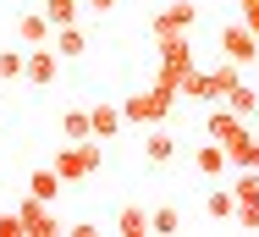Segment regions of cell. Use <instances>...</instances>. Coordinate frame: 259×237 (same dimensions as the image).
Instances as JSON below:
<instances>
[{"label": "cell", "instance_id": "44dd1931", "mask_svg": "<svg viewBox=\"0 0 259 237\" xmlns=\"http://www.w3.org/2000/svg\"><path fill=\"white\" fill-rule=\"evenodd\" d=\"M209 83H215V99H221L226 89H237V83H243V66H237V61H215V72H209Z\"/></svg>", "mask_w": 259, "mask_h": 237}, {"label": "cell", "instance_id": "7a4b0ae2", "mask_svg": "<svg viewBox=\"0 0 259 237\" xmlns=\"http://www.w3.org/2000/svg\"><path fill=\"white\" fill-rule=\"evenodd\" d=\"M94 171H100V138L61 143V154H55V177L61 182H89Z\"/></svg>", "mask_w": 259, "mask_h": 237}, {"label": "cell", "instance_id": "30bf717a", "mask_svg": "<svg viewBox=\"0 0 259 237\" xmlns=\"http://www.w3.org/2000/svg\"><path fill=\"white\" fill-rule=\"evenodd\" d=\"M144 160H149V166H171V160H177V138L165 133V122L149 127V138H144Z\"/></svg>", "mask_w": 259, "mask_h": 237}, {"label": "cell", "instance_id": "7c38bea8", "mask_svg": "<svg viewBox=\"0 0 259 237\" xmlns=\"http://www.w3.org/2000/svg\"><path fill=\"white\" fill-rule=\"evenodd\" d=\"M193 171H199V177H226V171H232V166H226V149L215 138L199 143V149H193Z\"/></svg>", "mask_w": 259, "mask_h": 237}, {"label": "cell", "instance_id": "83f0119b", "mask_svg": "<svg viewBox=\"0 0 259 237\" xmlns=\"http://www.w3.org/2000/svg\"><path fill=\"white\" fill-rule=\"evenodd\" d=\"M254 143H259V122H254Z\"/></svg>", "mask_w": 259, "mask_h": 237}, {"label": "cell", "instance_id": "9c48e42d", "mask_svg": "<svg viewBox=\"0 0 259 237\" xmlns=\"http://www.w3.org/2000/svg\"><path fill=\"white\" fill-rule=\"evenodd\" d=\"M121 127H127V116H121V105H110V99H105V105H89V133H94V138H116V133H121Z\"/></svg>", "mask_w": 259, "mask_h": 237}, {"label": "cell", "instance_id": "2e32d148", "mask_svg": "<svg viewBox=\"0 0 259 237\" xmlns=\"http://www.w3.org/2000/svg\"><path fill=\"white\" fill-rule=\"evenodd\" d=\"M204 215H209V221H221V226H226V221L237 215V193H232V188H215V193L204 199Z\"/></svg>", "mask_w": 259, "mask_h": 237}, {"label": "cell", "instance_id": "3957f363", "mask_svg": "<svg viewBox=\"0 0 259 237\" xmlns=\"http://www.w3.org/2000/svg\"><path fill=\"white\" fill-rule=\"evenodd\" d=\"M188 72H193V45H188V33H177V39H160V66H155V83L177 89Z\"/></svg>", "mask_w": 259, "mask_h": 237}, {"label": "cell", "instance_id": "8fae6325", "mask_svg": "<svg viewBox=\"0 0 259 237\" xmlns=\"http://www.w3.org/2000/svg\"><path fill=\"white\" fill-rule=\"evenodd\" d=\"M50 22H45V11H22L17 17V39H22V50H33V45H50Z\"/></svg>", "mask_w": 259, "mask_h": 237}, {"label": "cell", "instance_id": "4316f807", "mask_svg": "<svg viewBox=\"0 0 259 237\" xmlns=\"http://www.w3.org/2000/svg\"><path fill=\"white\" fill-rule=\"evenodd\" d=\"M83 11H116V0H83Z\"/></svg>", "mask_w": 259, "mask_h": 237}, {"label": "cell", "instance_id": "7402d4cb", "mask_svg": "<svg viewBox=\"0 0 259 237\" xmlns=\"http://www.w3.org/2000/svg\"><path fill=\"white\" fill-rule=\"evenodd\" d=\"M149 232H160V237H177V232H182V215H177L171 204H160V210H149Z\"/></svg>", "mask_w": 259, "mask_h": 237}, {"label": "cell", "instance_id": "277c9868", "mask_svg": "<svg viewBox=\"0 0 259 237\" xmlns=\"http://www.w3.org/2000/svg\"><path fill=\"white\" fill-rule=\"evenodd\" d=\"M17 221H22V237H55V232H66V226H61V215H55L45 199H33V193L17 204Z\"/></svg>", "mask_w": 259, "mask_h": 237}, {"label": "cell", "instance_id": "9a60e30c", "mask_svg": "<svg viewBox=\"0 0 259 237\" xmlns=\"http://www.w3.org/2000/svg\"><path fill=\"white\" fill-rule=\"evenodd\" d=\"M55 55H72V61H77V55H89V33H83V28H77V22H66V28H55Z\"/></svg>", "mask_w": 259, "mask_h": 237}, {"label": "cell", "instance_id": "4fadbf2b", "mask_svg": "<svg viewBox=\"0 0 259 237\" xmlns=\"http://www.w3.org/2000/svg\"><path fill=\"white\" fill-rule=\"evenodd\" d=\"M177 99H193V105H215V83H209V72H188L182 83H177Z\"/></svg>", "mask_w": 259, "mask_h": 237}, {"label": "cell", "instance_id": "f1b7e54d", "mask_svg": "<svg viewBox=\"0 0 259 237\" xmlns=\"http://www.w3.org/2000/svg\"><path fill=\"white\" fill-rule=\"evenodd\" d=\"M254 232H259V221H254Z\"/></svg>", "mask_w": 259, "mask_h": 237}, {"label": "cell", "instance_id": "8992f818", "mask_svg": "<svg viewBox=\"0 0 259 237\" xmlns=\"http://www.w3.org/2000/svg\"><path fill=\"white\" fill-rule=\"evenodd\" d=\"M215 39H221V55H226V61H237V66L259 61V39L248 33V28H243V22H226V28H221Z\"/></svg>", "mask_w": 259, "mask_h": 237}, {"label": "cell", "instance_id": "6da1fadb", "mask_svg": "<svg viewBox=\"0 0 259 237\" xmlns=\"http://www.w3.org/2000/svg\"><path fill=\"white\" fill-rule=\"evenodd\" d=\"M171 110H177V89H165V83H149L144 94L121 99V116H127L133 127H160Z\"/></svg>", "mask_w": 259, "mask_h": 237}, {"label": "cell", "instance_id": "ffe728a7", "mask_svg": "<svg viewBox=\"0 0 259 237\" xmlns=\"http://www.w3.org/2000/svg\"><path fill=\"white\" fill-rule=\"evenodd\" d=\"M77 11H83V0H45V22H50V28L77 22Z\"/></svg>", "mask_w": 259, "mask_h": 237}, {"label": "cell", "instance_id": "52a82bcc", "mask_svg": "<svg viewBox=\"0 0 259 237\" xmlns=\"http://www.w3.org/2000/svg\"><path fill=\"white\" fill-rule=\"evenodd\" d=\"M193 17H199V6H193V0H177V6L155 11V28H149V33H155V45H160V39H177V33H188V28H193Z\"/></svg>", "mask_w": 259, "mask_h": 237}, {"label": "cell", "instance_id": "5b68a950", "mask_svg": "<svg viewBox=\"0 0 259 237\" xmlns=\"http://www.w3.org/2000/svg\"><path fill=\"white\" fill-rule=\"evenodd\" d=\"M204 133H209L215 143H221V149H226V143L248 138V133H254V122H243V116H237V110H226V105H209V116H204Z\"/></svg>", "mask_w": 259, "mask_h": 237}, {"label": "cell", "instance_id": "603a6c76", "mask_svg": "<svg viewBox=\"0 0 259 237\" xmlns=\"http://www.w3.org/2000/svg\"><path fill=\"white\" fill-rule=\"evenodd\" d=\"M232 193H237V204H259V166L254 171H237L232 177Z\"/></svg>", "mask_w": 259, "mask_h": 237}, {"label": "cell", "instance_id": "d6986e66", "mask_svg": "<svg viewBox=\"0 0 259 237\" xmlns=\"http://www.w3.org/2000/svg\"><path fill=\"white\" fill-rule=\"evenodd\" d=\"M61 138H66V143L94 138V133H89V105H77V110H66V116H61Z\"/></svg>", "mask_w": 259, "mask_h": 237}, {"label": "cell", "instance_id": "ac0fdd59", "mask_svg": "<svg viewBox=\"0 0 259 237\" xmlns=\"http://www.w3.org/2000/svg\"><path fill=\"white\" fill-rule=\"evenodd\" d=\"M116 232H121V237H149V210L127 204V210L116 215Z\"/></svg>", "mask_w": 259, "mask_h": 237}, {"label": "cell", "instance_id": "d4e9b609", "mask_svg": "<svg viewBox=\"0 0 259 237\" xmlns=\"http://www.w3.org/2000/svg\"><path fill=\"white\" fill-rule=\"evenodd\" d=\"M237 6H243V28L259 39V0H237Z\"/></svg>", "mask_w": 259, "mask_h": 237}, {"label": "cell", "instance_id": "484cf974", "mask_svg": "<svg viewBox=\"0 0 259 237\" xmlns=\"http://www.w3.org/2000/svg\"><path fill=\"white\" fill-rule=\"evenodd\" d=\"M0 237H22V221H17V210H6V215H0Z\"/></svg>", "mask_w": 259, "mask_h": 237}, {"label": "cell", "instance_id": "ba28073f", "mask_svg": "<svg viewBox=\"0 0 259 237\" xmlns=\"http://www.w3.org/2000/svg\"><path fill=\"white\" fill-rule=\"evenodd\" d=\"M55 72H61V55H55L50 45H33L28 55H22V77H28L33 89H50V83H55Z\"/></svg>", "mask_w": 259, "mask_h": 237}, {"label": "cell", "instance_id": "cb8c5ba5", "mask_svg": "<svg viewBox=\"0 0 259 237\" xmlns=\"http://www.w3.org/2000/svg\"><path fill=\"white\" fill-rule=\"evenodd\" d=\"M22 55L28 50H0V83H17L22 77Z\"/></svg>", "mask_w": 259, "mask_h": 237}, {"label": "cell", "instance_id": "e0dca14e", "mask_svg": "<svg viewBox=\"0 0 259 237\" xmlns=\"http://www.w3.org/2000/svg\"><path fill=\"white\" fill-rule=\"evenodd\" d=\"M61 188H66V182L55 177V166H39V171L28 177V193H33V199H45V204H50V199H55Z\"/></svg>", "mask_w": 259, "mask_h": 237}, {"label": "cell", "instance_id": "5bb4252c", "mask_svg": "<svg viewBox=\"0 0 259 237\" xmlns=\"http://www.w3.org/2000/svg\"><path fill=\"white\" fill-rule=\"evenodd\" d=\"M221 105H226V110H237L243 122H259V89H248V83L226 89V94H221Z\"/></svg>", "mask_w": 259, "mask_h": 237}]
</instances>
